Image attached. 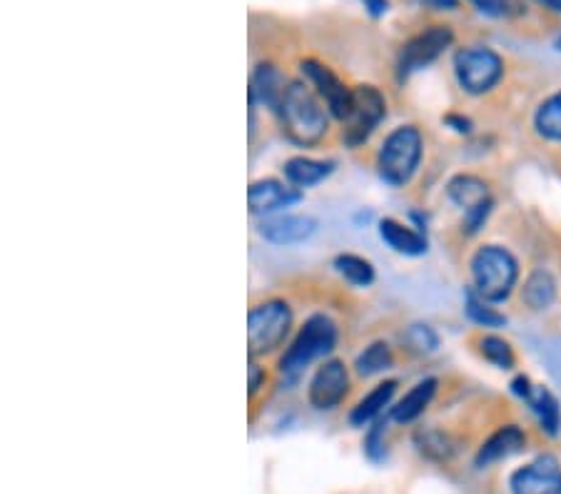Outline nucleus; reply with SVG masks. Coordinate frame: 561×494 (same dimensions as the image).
Listing matches in <instances>:
<instances>
[{
	"label": "nucleus",
	"instance_id": "0eeeda50",
	"mask_svg": "<svg viewBox=\"0 0 561 494\" xmlns=\"http://www.w3.org/2000/svg\"><path fill=\"white\" fill-rule=\"evenodd\" d=\"M387 115V101L375 85L352 88V107L345 120V142L357 148L375 133Z\"/></svg>",
	"mask_w": 561,
	"mask_h": 494
},
{
	"label": "nucleus",
	"instance_id": "4be33fe9",
	"mask_svg": "<svg viewBox=\"0 0 561 494\" xmlns=\"http://www.w3.org/2000/svg\"><path fill=\"white\" fill-rule=\"evenodd\" d=\"M527 404L534 410V415L539 417L541 429H547L549 435L559 433V422H561V412H559V402L554 400V394L545 388H534L527 398Z\"/></svg>",
	"mask_w": 561,
	"mask_h": 494
},
{
	"label": "nucleus",
	"instance_id": "423d86ee",
	"mask_svg": "<svg viewBox=\"0 0 561 494\" xmlns=\"http://www.w3.org/2000/svg\"><path fill=\"white\" fill-rule=\"evenodd\" d=\"M455 76L469 95H484L504 76V60L486 45H467L455 53Z\"/></svg>",
	"mask_w": 561,
	"mask_h": 494
},
{
	"label": "nucleus",
	"instance_id": "dca6fc26",
	"mask_svg": "<svg viewBox=\"0 0 561 494\" xmlns=\"http://www.w3.org/2000/svg\"><path fill=\"white\" fill-rule=\"evenodd\" d=\"M379 235H382V240L394 250V253H402L410 257L427 253V238L392 218H385L382 222H379Z\"/></svg>",
	"mask_w": 561,
	"mask_h": 494
},
{
	"label": "nucleus",
	"instance_id": "4468645a",
	"mask_svg": "<svg viewBox=\"0 0 561 494\" xmlns=\"http://www.w3.org/2000/svg\"><path fill=\"white\" fill-rule=\"evenodd\" d=\"M289 88L287 76L273 62H260L255 73L250 78V105H267V107H279L283 97Z\"/></svg>",
	"mask_w": 561,
	"mask_h": 494
},
{
	"label": "nucleus",
	"instance_id": "f8f14e48",
	"mask_svg": "<svg viewBox=\"0 0 561 494\" xmlns=\"http://www.w3.org/2000/svg\"><path fill=\"white\" fill-rule=\"evenodd\" d=\"M300 200H302V193L297 191V187H289L273 177L255 180V183L248 187L250 212H255V215H267V212H275L279 208H289V205H295Z\"/></svg>",
	"mask_w": 561,
	"mask_h": 494
},
{
	"label": "nucleus",
	"instance_id": "f704fd0d",
	"mask_svg": "<svg viewBox=\"0 0 561 494\" xmlns=\"http://www.w3.org/2000/svg\"><path fill=\"white\" fill-rule=\"evenodd\" d=\"M447 123L455 125L457 133H469V130H472V123H469L467 118H457V115H449Z\"/></svg>",
	"mask_w": 561,
	"mask_h": 494
},
{
	"label": "nucleus",
	"instance_id": "ddd939ff",
	"mask_svg": "<svg viewBox=\"0 0 561 494\" xmlns=\"http://www.w3.org/2000/svg\"><path fill=\"white\" fill-rule=\"evenodd\" d=\"M317 230V220L307 215H277V218L262 220L260 235L275 242V245H295L312 238Z\"/></svg>",
	"mask_w": 561,
	"mask_h": 494
},
{
	"label": "nucleus",
	"instance_id": "f257e3e1",
	"mask_svg": "<svg viewBox=\"0 0 561 494\" xmlns=\"http://www.w3.org/2000/svg\"><path fill=\"white\" fill-rule=\"evenodd\" d=\"M287 138L297 146H320L330 133V111L310 83H289L283 103L277 107Z\"/></svg>",
	"mask_w": 561,
	"mask_h": 494
},
{
	"label": "nucleus",
	"instance_id": "2eb2a0df",
	"mask_svg": "<svg viewBox=\"0 0 561 494\" xmlns=\"http://www.w3.org/2000/svg\"><path fill=\"white\" fill-rule=\"evenodd\" d=\"M524 445H527V435H524L517 425H506L502 429H496V433L479 447L474 462L477 467H490L494 462L506 460V457L522 452Z\"/></svg>",
	"mask_w": 561,
	"mask_h": 494
},
{
	"label": "nucleus",
	"instance_id": "f3484780",
	"mask_svg": "<svg viewBox=\"0 0 561 494\" xmlns=\"http://www.w3.org/2000/svg\"><path fill=\"white\" fill-rule=\"evenodd\" d=\"M447 193L465 212H472L477 208H482V205L492 203L490 187H486L484 180H479L474 175H457L455 180H449Z\"/></svg>",
	"mask_w": 561,
	"mask_h": 494
},
{
	"label": "nucleus",
	"instance_id": "c9c22d12",
	"mask_svg": "<svg viewBox=\"0 0 561 494\" xmlns=\"http://www.w3.org/2000/svg\"><path fill=\"white\" fill-rule=\"evenodd\" d=\"M534 3H539L541 8H547L551 13H561V0H534Z\"/></svg>",
	"mask_w": 561,
	"mask_h": 494
},
{
	"label": "nucleus",
	"instance_id": "cd10ccee",
	"mask_svg": "<svg viewBox=\"0 0 561 494\" xmlns=\"http://www.w3.org/2000/svg\"><path fill=\"white\" fill-rule=\"evenodd\" d=\"M404 343L410 345V349H414V353H432V349H437L439 340L432 332V328L412 325L410 330L404 332Z\"/></svg>",
	"mask_w": 561,
	"mask_h": 494
},
{
	"label": "nucleus",
	"instance_id": "5701e85b",
	"mask_svg": "<svg viewBox=\"0 0 561 494\" xmlns=\"http://www.w3.org/2000/svg\"><path fill=\"white\" fill-rule=\"evenodd\" d=\"M534 128L547 140H561V90L549 95L534 115Z\"/></svg>",
	"mask_w": 561,
	"mask_h": 494
},
{
	"label": "nucleus",
	"instance_id": "412c9836",
	"mask_svg": "<svg viewBox=\"0 0 561 494\" xmlns=\"http://www.w3.org/2000/svg\"><path fill=\"white\" fill-rule=\"evenodd\" d=\"M524 302L529 305L531 310H547L557 298V283L554 277L545 269H537L527 283H524Z\"/></svg>",
	"mask_w": 561,
	"mask_h": 494
},
{
	"label": "nucleus",
	"instance_id": "c85d7f7f",
	"mask_svg": "<svg viewBox=\"0 0 561 494\" xmlns=\"http://www.w3.org/2000/svg\"><path fill=\"white\" fill-rule=\"evenodd\" d=\"M420 447H422V452H427L430 457H437V460H445V457H449V452H451L449 437L442 433L420 435Z\"/></svg>",
	"mask_w": 561,
	"mask_h": 494
},
{
	"label": "nucleus",
	"instance_id": "bb28decb",
	"mask_svg": "<svg viewBox=\"0 0 561 494\" xmlns=\"http://www.w3.org/2000/svg\"><path fill=\"white\" fill-rule=\"evenodd\" d=\"M467 314H469V320L477 322V325H482V328H502V325H506L504 314L496 312L494 308H490V300H484L477 290L467 292Z\"/></svg>",
	"mask_w": 561,
	"mask_h": 494
},
{
	"label": "nucleus",
	"instance_id": "7ed1b4c3",
	"mask_svg": "<svg viewBox=\"0 0 561 494\" xmlns=\"http://www.w3.org/2000/svg\"><path fill=\"white\" fill-rule=\"evenodd\" d=\"M474 290L490 302H502L512 295L519 277V265L510 250L500 245L479 248L472 257Z\"/></svg>",
	"mask_w": 561,
	"mask_h": 494
},
{
	"label": "nucleus",
	"instance_id": "6ab92c4d",
	"mask_svg": "<svg viewBox=\"0 0 561 494\" xmlns=\"http://www.w3.org/2000/svg\"><path fill=\"white\" fill-rule=\"evenodd\" d=\"M394 390H397V382L394 380H387V382H379V384H375L373 390H369L365 398H362L357 404H355V410H352V415H350V422L355 427H365L367 422H373L379 412H382L387 404H389V400H392V394H394Z\"/></svg>",
	"mask_w": 561,
	"mask_h": 494
},
{
	"label": "nucleus",
	"instance_id": "473e14b6",
	"mask_svg": "<svg viewBox=\"0 0 561 494\" xmlns=\"http://www.w3.org/2000/svg\"><path fill=\"white\" fill-rule=\"evenodd\" d=\"M362 5L367 8V13H369V15H373V18H379V15H385V13H387L389 0H362Z\"/></svg>",
	"mask_w": 561,
	"mask_h": 494
},
{
	"label": "nucleus",
	"instance_id": "39448f33",
	"mask_svg": "<svg viewBox=\"0 0 561 494\" xmlns=\"http://www.w3.org/2000/svg\"><path fill=\"white\" fill-rule=\"evenodd\" d=\"M334 343H337V328H334V322L328 314H312L300 328V332H297L293 345L279 357V370L285 375L300 372L312 359L332 353Z\"/></svg>",
	"mask_w": 561,
	"mask_h": 494
},
{
	"label": "nucleus",
	"instance_id": "a878e982",
	"mask_svg": "<svg viewBox=\"0 0 561 494\" xmlns=\"http://www.w3.org/2000/svg\"><path fill=\"white\" fill-rule=\"evenodd\" d=\"M479 353H482L486 363L500 367V370H512L514 363H517L512 345L506 343V340L494 337V335H484L482 340H479Z\"/></svg>",
	"mask_w": 561,
	"mask_h": 494
},
{
	"label": "nucleus",
	"instance_id": "20e7f679",
	"mask_svg": "<svg viewBox=\"0 0 561 494\" xmlns=\"http://www.w3.org/2000/svg\"><path fill=\"white\" fill-rule=\"evenodd\" d=\"M293 328V310L283 300H265L252 305L248 314V345L250 357L270 355L285 343L287 332Z\"/></svg>",
	"mask_w": 561,
	"mask_h": 494
},
{
	"label": "nucleus",
	"instance_id": "aec40b11",
	"mask_svg": "<svg viewBox=\"0 0 561 494\" xmlns=\"http://www.w3.org/2000/svg\"><path fill=\"white\" fill-rule=\"evenodd\" d=\"M334 170L330 160H312V158H293L285 163V177L295 187H310L322 183Z\"/></svg>",
	"mask_w": 561,
	"mask_h": 494
},
{
	"label": "nucleus",
	"instance_id": "9b49d317",
	"mask_svg": "<svg viewBox=\"0 0 561 494\" xmlns=\"http://www.w3.org/2000/svg\"><path fill=\"white\" fill-rule=\"evenodd\" d=\"M510 487L514 494H561V467L554 457H539L512 474Z\"/></svg>",
	"mask_w": 561,
	"mask_h": 494
},
{
	"label": "nucleus",
	"instance_id": "72a5a7b5",
	"mask_svg": "<svg viewBox=\"0 0 561 494\" xmlns=\"http://www.w3.org/2000/svg\"><path fill=\"white\" fill-rule=\"evenodd\" d=\"M430 8H434V11H455V8L459 5V0H424Z\"/></svg>",
	"mask_w": 561,
	"mask_h": 494
},
{
	"label": "nucleus",
	"instance_id": "393cba45",
	"mask_svg": "<svg viewBox=\"0 0 561 494\" xmlns=\"http://www.w3.org/2000/svg\"><path fill=\"white\" fill-rule=\"evenodd\" d=\"M394 357H392V347H389L387 343H373L369 345L365 353H362L357 357V375L359 377H373V375H379L385 372L392 367Z\"/></svg>",
	"mask_w": 561,
	"mask_h": 494
},
{
	"label": "nucleus",
	"instance_id": "9d476101",
	"mask_svg": "<svg viewBox=\"0 0 561 494\" xmlns=\"http://www.w3.org/2000/svg\"><path fill=\"white\" fill-rule=\"evenodd\" d=\"M350 392V372L342 359H330L317 372L310 382V404L314 410H332L347 398Z\"/></svg>",
	"mask_w": 561,
	"mask_h": 494
},
{
	"label": "nucleus",
	"instance_id": "b1692460",
	"mask_svg": "<svg viewBox=\"0 0 561 494\" xmlns=\"http://www.w3.org/2000/svg\"><path fill=\"white\" fill-rule=\"evenodd\" d=\"M334 267H337V273L345 277L347 283L357 285V287H369L375 283V267L369 260L359 257V255H352V253H345V255H337L334 257Z\"/></svg>",
	"mask_w": 561,
	"mask_h": 494
},
{
	"label": "nucleus",
	"instance_id": "e433bc0d",
	"mask_svg": "<svg viewBox=\"0 0 561 494\" xmlns=\"http://www.w3.org/2000/svg\"><path fill=\"white\" fill-rule=\"evenodd\" d=\"M554 48H557V50H561V33L557 35V41H554Z\"/></svg>",
	"mask_w": 561,
	"mask_h": 494
},
{
	"label": "nucleus",
	"instance_id": "1a4fd4ad",
	"mask_svg": "<svg viewBox=\"0 0 561 494\" xmlns=\"http://www.w3.org/2000/svg\"><path fill=\"white\" fill-rule=\"evenodd\" d=\"M302 76L307 83L314 88V93L322 97V103L328 105V111L332 113V118H337L345 123L352 107V88L342 83L340 76L334 73L332 68L324 66V62L314 60V58H305L300 62Z\"/></svg>",
	"mask_w": 561,
	"mask_h": 494
},
{
	"label": "nucleus",
	"instance_id": "f03ea898",
	"mask_svg": "<svg viewBox=\"0 0 561 494\" xmlns=\"http://www.w3.org/2000/svg\"><path fill=\"white\" fill-rule=\"evenodd\" d=\"M422 160V133L414 125H400L387 135L377 156V173L385 183L400 187L410 183Z\"/></svg>",
	"mask_w": 561,
	"mask_h": 494
},
{
	"label": "nucleus",
	"instance_id": "c756f323",
	"mask_svg": "<svg viewBox=\"0 0 561 494\" xmlns=\"http://www.w3.org/2000/svg\"><path fill=\"white\" fill-rule=\"evenodd\" d=\"M382 433H385V422H377L373 427V433L367 437V455L373 460H382L385 457V443H382Z\"/></svg>",
	"mask_w": 561,
	"mask_h": 494
},
{
	"label": "nucleus",
	"instance_id": "6e6552de",
	"mask_svg": "<svg viewBox=\"0 0 561 494\" xmlns=\"http://www.w3.org/2000/svg\"><path fill=\"white\" fill-rule=\"evenodd\" d=\"M451 41H455V33H451L449 25H430L422 33L412 35L410 41L404 43L400 53V62H397V70H400V78H410L417 70L432 66L442 53H445Z\"/></svg>",
	"mask_w": 561,
	"mask_h": 494
},
{
	"label": "nucleus",
	"instance_id": "a211bd4d",
	"mask_svg": "<svg viewBox=\"0 0 561 494\" xmlns=\"http://www.w3.org/2000/svg\"><path fill=\"white\" fill-rule=\"evenodd\" d=\"M434 392H437V380L434 377H427V380H422L414 384V388L404 394V398L394 404L392 407V417L397 422H412L417 420L424 410L430 407V402L434 398Z\"/></svg>",
	"mask_w": 561,
	"mask_h": 494
},
{
	"label": "nucleus",
	"instance_id": "2f4dec72",
	"mask_svg": "<svg viewBox=\"0 0 561 494\" xmlns=\"http://www.w3.org/2000/svg\"><path fill=\"white\" fill-rule=\"evenodd\" d=\"M262 388H267V372H265V367H260L255 359H252V363H250V390H248L252 402H255L257 392Z\"/></svg>",
	"mask_w": 561,
	"mask_h": 494
},
{
	"label": "nucleus",
	"instance_id": "7c9ffc66",
	"mask_svg": "<svg viewBox=\"0 0 561 494\" xmlns=\"http://www.w3.org/2000/svg\"><path fill=\"white\" fill-rule=\"evenodd\" d=\"M469 3H472L479 13L492 18L506 15V11H510V0H469Z\"/></svg>",
	"mask_w": 561,
	"mask_h": 494
}]
</instances>
